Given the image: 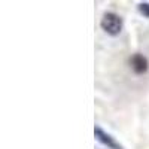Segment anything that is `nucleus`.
<instances>
[{"label": "nucleus", "mask_w": 149, "mask_h": 149, "mask_svg": "<svg viewBox=\"0 0 149 149\" xmlns=\"http://www.w3.org/2000/svg\"><path fill=\"white\" fill-rule=\"evenodd\" d=\"M100 27L109 36H118L124 29V21L115 12H106L100 21Z\"/></svg>", "instance_id": "f257e3e1"}, {"label": "nucleus", "mask_w": 149, "mask_h": 149, "mask_svg": "<svg viewBox=\"0 0 149 149\" xmlns=\"http://www.w3.org/2000/svg\"><path fill=\"white\" fill-rule=\"evenodd\" d=\"M94 136L95 139L100 142L103 146H106L107 149H124V146L115 140V137H112L109 133H106L100 125H95L94 127Z\"/></svg>", "instance_id": "f03ea898"}, {"label": "nucleus", "mask_w": 149, "mask_h": 149, "mask_svg": "<svg viewBox=\"0 0 149 149\" xmlns=\"http://www.w3.org/2000/svg\"><path fill=\"white\" fill-rule=\"evenodd\" d=\"M130 66H131V70L136 74H143L149 69L148 58L143 54H140V52H136V54H133L130 57Z\"/></svg>", "instance_id": "7ed1b4c3"}, {"label": "nucleus", "mask_w": 149, "mask_h": 149, "mask_svg": "<svg viewBox=\"0 0 149 149\" xmlns=\"http://www.w3.org/2000/svg\"><path fill=\"white\" fill-rule=\"evenodd\" d=\"M137 10H139V14L143 15L145 18H149V3H148V2H142V3H139Z\"/></svg>", "instance_id": "20e7f679"}]
</instances>
